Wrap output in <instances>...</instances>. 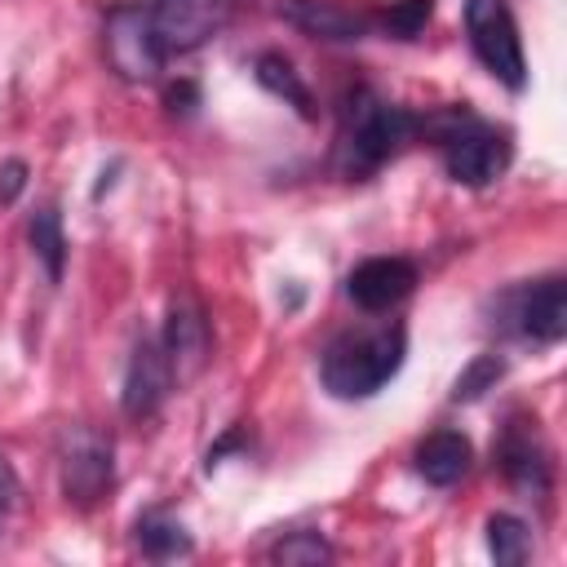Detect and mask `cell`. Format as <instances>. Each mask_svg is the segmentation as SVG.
<instances>
[{
    "mask_svg": "<svg viewBox=\"0 0 567 567\" xmlns=\"http://www.w3.org/2000/svg\"><path fill=\"white\" fill-rule=\"evenodd\" d=\"M403 354H408L403 323L350 328L328 341V350L319 359V377L337 399H368L403 368Z\"/></svg>",
    "mask_w": 567,
    "mask_h": 567,
    "instance_id": "1",
    "label": "cell"
},
{
    "mask_svg": "<svg viewBox=\"0 0 567 567\" xmlns=\"http://www.w3.org/2000/svg\"><path fill=\"white\" fill-rule=\"evenodd\" d=\"M412 133H416L412 111L381 102L368 89H354V97L346 102V124H341V168L350 177H368L385 159H394L403 142H412Z\"/></svg>",
    "mask_w": 567,
    "mask_h": 567,
    "instance_id": "2",
    "label": "cell"
},
{
    "mask_svg": "<svg viewBox=\"0 0 567 567\" xmlns=\"http://www.w3.org/2000/svg\"><path fill=\"white\" fill-rule=\"evenodd\" d=\"M416 128L434 133V142L443 151V164H447L452 182H461V186H487L509 164V133L496 128V124H483L465 106L416 120Z\"/></svg>",
    "mask_w": 567,
    "mask_h": 567,
    "instance_id": "3",
    "label": "cell"
},
{
    "mask_svg": "<svg viewBox=\"0 0 567 567\" xmlns=\"http://www.w3.org/2000/svg\"><path fill=\"white\" fill-rule=\"evenodd\" d=\"M465 31H470L478 62L505 89L518 93L527 84V58H523V40H518V22H514L509 4L505 0H465Z\"/></svg>",
    "mask_w": 567,
    "mask_h": 567,
    "instance_id": "4",
    "label": "cell"
},
{
    "mask_svg": "<svg viewBox=\"0 0 567 567\" xmlns=\"http://www.w3.org/2000/svg\"><path fill=\"white\" fill-rule=\"evenodd\" d=\"M106 58L124 80H155L168 62V53L159 49L151 9L124 4L106 18Z\"/></svg>",
    "mask_w": 567,
    "mask_h": 567,
    "instance_id": "5",
    "label": "cell"
},
{
    "mask_svg": "<svg viewBox=\"0 0 567 567\" xmlns=\"http://www.w3.org/2000/svg\"><path fill=\"white\" fill-rule=\"evenodd\" d=\"M230 18L226 0H159L151 4V22L159 35V49L173 53H190L204 40H213Z\"/></svg>",
    "mask_w": 567,
    "mask_h": 567,
    "instance_id": "6",
    "label": "cell"
},
{
    "mask_svg": "<svg viewBox=\"0 0 567 567\" xmlns=\"http://www.w3.org/2000/svg\"><path fill=\"white\" fill-rule=\"evenodd\" d=\"M106 487H111V439L75 425L62 443V492L75 505H93L102 501Z\"/></svg>",
    "mask_w": 567,
    "mask_h": 567,
    "instance_id": "7",
    "label": "cell"
},
{
    "mask_svg": "<svg viewBox=\"0 0 567 567\" xmlns=\"http://www.w3.org/2000/svg\"><path fill=\"white\" fill-rule=\"evenodd\" d=\"M509 319H514V332L527 337V341H540V346L563 341V332H567V284L558 275H549V279L523 288L514 297Z\"/></svg>",
    "mask_w": 567,
    "mask_h": 567,
    "instance_id": "8",
    "label": "cell"
},
{
    "mask_svg": "<svg viewBox=\"0 0 567 567\" xmlns=\"http://www.w3.org/2000/svg\"><path fill=\"white\" fill-rule=\"evenodd\" d=\"M416 288V266L408 257H368L350 270L346 292L363 310H390Z\"/></svg>",
    "mask_w": 567,
    "mask_h": 567,
    "instance_id": "9",
    "label": "cell"
},
{
    "mask_svg": "<svg viewBox=\"0 0 567 567\" xmlns=\"http://www.w3.org/2000/svg\"><path fill=\"white\" fill-rule=\"evenodd\" d=\"M279 18L288 27H297L301 35L332 40V44L363 40L372 31V18L350 9V4H341V0H279Z\"/></svg>",
    "mask_w": 567,
    "mask_h": 567,
    "instance_id": "10",
    "label": "cell"
},
{
    "mask_svg": "<svg viewBox=\"0 0 567 567\" xmlns=\"http://www.w3.org/2000/svg\"><path fill=\"white\" fill-rule=\"evenodd\" d=\"M168 390H173V363H168L159 337H142L128 359V377H124V412L151 416Z\"/></svg>",
    "mask_w": 567,
    "mask_h": 567,
    "instance_id": "11",
    "label": "cell"
},
{
    "mask_svg": "<svg viewBox=\"0 0 567 567\" xmlns=\"http://www.w3.org/2000/svg\"><path fill=\"white\" fill-rule=\"evenodd\" d=\"M159 346H164V354H168V363H173V381H177V385L190 381V377L204 368V359H208V323H204V315H199L195 301H186V297L173 301Z\"/></svg>",
    "mask_w": 567,
    "mask_h": 567,
    "instance_id": "12",
    "label": "cell"
},
{
    "mask_svg": "<svg viewBox=\"0 0 567 567\" xmlns=\"http://www.w3.org/2000/svg\"><path fill=\"white\" fill-rule=\"evenodd\" d=\"M496 461H501V470H505V478H509L514 487L536 492V496L549 487V461H545V447L536 443V430H532V425L514 421V425L505 430L501 447H496Z\"/></svg>",
    "mask_w": 567,
    "mask_h": 567,
    "instance_id": "13",
    "label": "cell"
},
{
    "mask_svg": "<svg viewBox=\"0 0 567 567\" xmlns=\"http://www.w3.org/2000/svg\"><path fill=\"white\" fill-rule=\"evenodd\" d=\"M470 461H474V447H470V439L456 434V430H434V434L416 447V474H421L425 483H434V487H452L456 478H465Z\"/></svg>",
    "mask_w": 567,
    "mask_h": 567,
    "instance_id": "14",
    "label": "cell"
},
{
    "mask_svg": "<svg viewBox=\"0 0 567 567\" xmlns=\"http://www.w3.org/2000/svg\"><path fill=\"white\" fill-rule=\"evenodd\" d=\"M252 75H257V84H261L266 93L284 97L301 120H315V97H310L306 80L292 71V62H288L284 53H261V58L252 62Z\"/></svg>",
    "mask_w": 567,
    "mask_h": 567,
    "instance_id": "15",
    "label": "cell"
},
{
    "mask_svg": "<svg viewBox=\"0 0 567 567\" xmlns=\"http://www.w3.org/2000/svg\"><path fill=\"white\" fill-rule=\"evenodd\" d=\"M27 235H31V252L44 261L49 279L58 284V279H62V261H66V239H62V217H58V208H53V204L35 208Z\"/></svg>",
    "mask_w": 567,
    "mask_h": 567,
    "instance_id": "16",
    "label": "cell"
},
{
    "mask_svg": "<svg viewBox=\"0 0 567 567\" xmlns=\"http://www.w3.org/2000/svg\"><path fill=\"white\" fill-rule=\"evenodd\" d=\"M137 545H142V554H151V558H177V554L190 549V536H186V527H182L177 518H168V514H146V518H137Z\"/></svg>",
    "mask_w": 567,
    "mask_h": 567,
    "instance_id": "17",
    "label": "cell"
},
{
    "mask_svg": "<svg viewBox=\"0 0 567 567\" xmlns=\"http://www.w3.org/2000/svg\"><path fill=\"white\" fill-rule=\"evenodd\" d=\"M487 549H492L496 563L518 567V563H527V554H532V536H527V527H523L514 514H492V518H487Z\"/></svg>",
    "mask_w": 567,
    "mask_h": 567,
    "instance_id": "18",
    "label": "cell"
},
{
    "mask_svg": "<svg viewBox=\"0 0 567 567\" xmlns=\"http://www.w3.org/2000/svg\"><path fill=\"white\" fill-rule=\"evenodd\" d=\"M501 377H505V359H501V354H474V359L461 368V377L452 381V399H456V403H474V399L487 394Z\"/></svg>",
    "mask_w": 567,
    "mask_h": 567,
    "instance_id": "19",
    "label": "cell"
},
{
    "mask_svg": "<svg viewBox=\"0 0 567 567\" xmlns=\"http://www.w3.org/2000/svg\"><path fill=\"white\" fill-rule=\"evenodd\" d=\"M430 13H434V0H394V4L381 13V27H385L390 35H399V40H412V35L430 22Z\"/></svg>",
    "mask_w": 567,
    "mask_h": 567,
    "instance_id": "20",
    "label": "cell"
},
{
    "mask_svg": "<svg viewBox=\"0 0 567 567\" xmlns=\"http://www.w3.org/2000/svg\"><path fill=\"white\" fill-rule=\"evenodd\" d=\"M270 558H279V563H323V558H332V549L323 545L319 532H292L288 540H279L270 549Z\"/></svg>",
    "mask_w": 567,
    "mask_h": 567,
    "instance_id": "21",
    "label": "cell"
},
{
    "mask_svg": "<svg viewBox=\"0 0 567 567\" xmlns=\"http://www.w3.org/2000/svg\"><path fill=\"white\" fill-rule=\"evenodd\" d=\"M22 186H27V164L22 159H4L0 164V204H13Z\"/></svg>",
    "mask_w": 567,
    "mask_h": 567,
    "instance_id": "22",
    "label": "cell"
},
{
    "mask_svg": "<svg viewBox=\"0 0 567 567\" xmlns=\"http://www.w3.org/2000/svg\"><path fill=\"white\" fill-rule=\"evenodd\" d=\"M13 496H18V478H13V470H9V461L0 456V518L9 514V505H13Z\"/></svg>",
    "mask_w": 567,
    "mask_h": 567,
    "instance_id": "23",
    "label": "cell"
}]
</instances>
